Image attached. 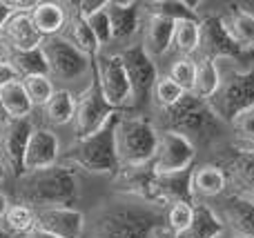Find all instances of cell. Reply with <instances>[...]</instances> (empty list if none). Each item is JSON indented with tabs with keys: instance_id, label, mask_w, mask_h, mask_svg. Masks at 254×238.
Wrapping results in <instances>:
<instances>
[{
	"instance_id": "obj_1",
	"label": "cell",
	"mask_w": 254,
	"mask_h": 238,
	"mask_svg": "<svg viewBox=\"0 0 254 238\" xmlns=\"http://www.w3.org/2000/svg\"><path fill=\"white\" fill-rule=\"evenodd\" d=\"M16 200L34 212L47 207H74L78 200L76 169L58 163L43 172L25 174L16 187Z\"/></svg>"
},
{
	"instance_id": "obj_2",
	"label": "cell",
	"mask_w": 254,
	"mask_h": 238,
	"mask_svg": "<svg viewBox=\"0 0 254 238\" xmlns=\"http://www.w3.org/2000/svg\"><path fill=\"white\" fill-rule=\"evenodd\" d=\"M121 114H114L96 134L87 138H76V143L61 156L63 165L80 167L89 174L116 176L121 172V163L116 156V123Z\"/></svg>"
},
{
	"instance_id": "obj_3",
	"label": "cell",
	"mask_w": 254,
	"mask_h": 238,
	"mask_svg": "<svg viewBox=\"0 0 254 238\" xmlns=\"http://www.w3.org/2000/svg\"><path fill=\"white\" fill-rule=\"evenodd\" d=\"M158 129L143 116L121 114L116 123V156L121 167H143L154 160Z\"/></svg>"
},
{
	"instance_id": "obj_4",
	"label": "cell",
	"mask_w": 254,
	"mask_h": 238,
	"mask_svg": "<svg viewBox=\"0 0 254 238\" xmlns=\"http://www.w3.org/2000/svg\"><path fill=\"white\" fill-rule=\"evenodd\" d=\"M163 123L165 132H176L192 143L194 138H207L223 127L207 100H201L194 94H185L174 107L163 109Z\"/></svg>"
},
{
	"instance_id": "obj_5",
	"label": "cell",
	"mask_w": 254,
	"mask_h": 238,
	"mask_svg": "<svg viewBox=\"0 0 254 238\" xmlns=\"http://www.w3.org/2000/svg\"><path fill=\"white\" fill-rule=\"evenodd\" d=\"M156 212L145 207H121L105 209L94 223L92 238H154L156 227H161Z\"/></svg>"
},
{
	"instance_id": "obj_6",
	"label": "cell",
	"mask_w": 254,
	"mask_h": 238,
	"mask_svg": "<svg viewBox=\"0 0 254 238\" xmlns=\"http://www.w3.org/2000/svg\"><path fill=\"white\" fill-rule=\"evenodd\" d=\"M221 123H232L239 114L254 107V67L221 71V83L207 100Z\"/></svg>"
},
{
	"instance_id": "obj_7",
	"label": "cell",
	"mask_w": 254,
	"mask_h": 238,
	"mask_svg": "<svg viewBox=\"0 0 254 238\" xmlns=\"http://www.w3.org/2000/svg\"><path fill=\"white\" fill-rule=\"evenodd\" d=\"M114 114H123V111L114 109L103 96L101 83H98L96 69L92 62V80L83 89L78 98H76V116H74V134L76 138H87L96 134L107 120Z\"/></svg>"
},
{
	"instance_id": "obj_8",
	"label": "cell",
	"mask_w": 254,
	"mask_h": 238,
	"mask_svg": "<svg viewBox=\"0 0 254 238\" xmlns=\"http://www.w3.org/2000/svg\"><path fill=\"white\" fill-rule=\"evenodd\" d=\"M198 53L201 58H210L216 62H248L254 58V53L246 51L232 34L228 31L221 13L207 16L201 20V45H198Z\"/></svg>"
},
{
	"instance_id": "obj_9",
	"label": "cell",
	"mask_w": 254,
	"mask_h": 238,
	"mask_svg": "<svg viewBox=\"0 0 254 238\" xmlns=\"http://www.w3.org/2000/svg\"><path fill=\"white\" fill-rule=\"evenodd\" d=\"M45 53V60L49 67V76H54L56 80H78L80 76H85L87 71H92V62L83 51L74 47L69 40H65L63 36H49L40 45Z\"/></svg>"
},
{
	"instance_id": "obj_10",
	"label": "cell",
	"mask_w": 254,
	"mask_h": 238,
	"mask_svg": "<svg viewBox=\"0 0 254 238\" xmlns=\"http://www.w3.org/2000/svg\"><path fill=\"white\" fill-rule=\"evenodd\" d=\"M123 60L127 80L131 87V105H143L152 96L158 80V69L154 58L143 49V45H131L119 53Z\"/></svg>"
},
{
	"instance_id": "obj_11",
	"label": "cell",
	"mask_w": 254,
	"mask_h": 238,
	"mask_svg": "<svg viewBox=\"0 0 254 238\" xmlns=\"http://www.w3.org/2000/svg\"><path fill=\"white\" fill-rule=\"evenodd\" d=\"M194 158H196V147L190 138L165 129L158 132L156 154L152 160V169L156 174H176L192 169Z\"/></svg>"
},
{
	"instance_id": "obj_12",
	"label": "cell",
	"mask_w": 254,
	"mask_h": 238,
	"mask_svg": "<svg viewBox=\"0 0 254 238\" xmlns=\"http://www.w3.org/2000/svg\"><path fill=\"white\" fill-rule=\"evenodd\" d=\"M94 69H96V76H98V83H101L105 100L119 111L129 107L131 105V87H129V80H127L123 60H121L119 53H116V56L98 53V58L94 60Z\"/></svg>"
},
{
	"instance_id": "obj_13",
	"label": "cell",
	"mask_w": 254,
	"mask_h": 238,
	"mask_svg": "<svg viewBox=\"0 0 254 238\" xmlns=\"http://www.w3.org/2000/svg\"><path fill=\"white\" fill-rule=\"evenodd\" d=\"M34 134V125L29 118H13L2 127V138H0V149L7 160L9 169L16 178L25 176V154L29 138Z\"/></svg>"
},
{
	"instance_id": "obj_14",
	"label": "cell",
	"mask_w": 254,
	"mask_h": 238,
	"mask_svg": "<svg viewBox=\"0 0 254 238\" xmlns=\"http://www.w3.org/2000/svg\"><path fill=\"white\" fill-rule=\"evenodd\" d=\"M31 7L16 9L0 31V38L9 47V51H29V49L43 45V34L36 29L34 20H31Z\"/></svg>"
},
{
	"instance_id": "obj_15",
	"label": "cell",
	"mask_w": 254,
	"mask_h": 238,
	"mask_svg": "<svg viewBox=\"0 0 254 238\" xmlns=\"http://www.w3.org/2000/svg\"><path fill=\"white\" fill-rule=\"evenodd\" d=\"M36 227L58 238H80L85 232V216L76 207L36 209Z\"/></svg>"
},
{
	"instance_id": "obj_16",
	"label": "cell",
	"mask_w": 254,
	"mask_h": 238,
	"mask_svg": "<svg viewBox=\"0 0 254 238\" xmlns=\"http://www.w3.org/2000/svg\"><path fill=\"white\" fill-rule=\"evenodd\" d=\"M58 158H61V143L56 134L45 127L34 129L25 154V172H43V169L58 165Z\"/></svg>"
},
{
	"instance_id": "obj_17",
	"label": "cell",
	"mask_w": 254,
	"mask_h": 238,
	"mask_svg": "<svg viewBox=\"0 0 254 238\" xmlns=\"http://www.w3.org/2000/svg\"><path fill=\"white\" fill-rule=\"evenodd\" d=\"M221 218L225 230L234 238H254V200L241 194H232L225 198Z\"/></svg>"
},
{
	"instance_id": "obj_18",
	"label": "cell",
	"mask_w": 254,
	"mask_h": 238,
	"mask_svg": "<svg viewBox=\"0 0 254 238\" xmlns=\"http://www.w3.org/2000/svg\"><path fill=\"white\" fill-rule=\"evenodd\" d=\"M156 194H158V205L194 203L192 169L176 174H156Z\"/></svg>"
},
{
	"instance_id": "obj_19",
	"label": "cell",
	"mask_w": 254,
	"mask_h": 238,
	"mask_svg": "<svg viewBox=\"0 0 254 238\" xmlns=\"http://www.w3.org/2000/svg\"><path fill=\"white\" fill-rule=\"evenodd\" d=\"M107 16L112 25V40H129L140 25L138 2H112L107 0Z\"/></svg>"
},
{
	"instance_id": "obj_20",
	"label": "cell",
	"mask_w": 254,
	"mask_h": 238,
	"mask_svg": "<svg viewBox=\"0 0 254 238\" xmlns=\"http://www.w3.org/2000/svg\"><path fill=\"white\" fill-rule=\"evenodd\" d=\"M228 31L232 38L241 45L246 51L254 53V13L241 4H228L225 11L221 13Z\"/></svg>"
},
{
	"instance_id": "obj_21",
	"label": "cell",
	"mask_w": 254,
	"mask_h": 238,
	"mask_svg": "<svg viewBox=\"0 0 254 238\" xmlns=\"http://www.w3.org/2000/svg\"><path fill=\"white\" fill-rule=\"evenodd\" d=\"M174 25L176 22L167 20L161 16H147L143 29V49L152 58H158L167 53V49L174 43Z\"/></svg>"
},
{
	"instance_id": "obj_22",
	"label": "cell",
	"mask_w": 254,
	"mask_h": 238,
	"mask_svg": "<svg viewBox=\"0 0 254 238\" xmlns=\"http://www.w3.org/2000/svg\"><path fill=\"white\" fill-rule=\"evenodd\" d=\"M228 187V174L219 165H198L192 169V191L194 196L214 198Z\"/></svg>"
},
{
	"instance_id": "obj_23",
	"label": "cell",
	"mask_w": 254,
	"mask_h": 238,
	"mask_svg": "<svg viewBox=\"0 0 254 238\" xmlns=\"http://www.w3.org/2000/svg\"><path fill=\"white\" fill-rule=\"evenodd\" d=\"M225 234V223L210 205L194 200V218L190 230L179 238H221Z\"/></svg>"
},
{
	"instance_id": "obj_24",
	"label": "cell",
	"mask_w": 254,
	"mask_h": 238,
	"mask_svg": "<svg viewBox=\"0 0 254 238\" xmlns=\"http://www.w3.org/2000/svg\"><path fill=\"white\" fill-rule=\"evenodd\" d=\"M65 40H69L78 51H83L89 60H96L98 53H101V45H98L96 36L92 34L87 20L80 16L76 9H71V16L67 18V31L63 36Z\"/></svg>"
},
{
	"instance_id": "obj_25",
	"label": "cell",
	"mask_w": 254,
	"mask_h": 238,
	"mask_svg": "<svg viewBox=\"0 0 254 238\" xmlns=\"http://www.w3.org/2000/svg\"><path fill=\"white\" fill-rule=\"evenodd\" d=\"M31 20L36 29L43 34V38H49V36H58L67 27V13L65 7L58 2H34Z\"/></svg>"
},
{
	"instance_id": "obj_26",
	"label": "cell",
	"mask_w": 254,
	"mask_h": 238,
	"mask_svg": "<svg viewBox=\"0 0 254 238\" xmlns=\"http://www.w3.org/2000/svg\"><path fill=\"white\" fill-rule=\"evenodd\" d=\"M9 65L16 69L20 80L34 78V76H49L47 60L40 47L29 49V51H9Z\"/></svg>"
},
{
	"instance_id": "obj_27",
	"label": "cell",
	"mask_w": 254,
	"mask_h": 238,
	"mask_svg": "<svg viewBox=\"0 0 254 238\" xmlns=\"http://www.w3.org/2000/svg\"><path fill=\"white\" fill-rule=\"evenodd\" d=\"M221 83V67L216 60L198 58L196 60V80H194L192 94L201 100H210Z\"/></svg>"
},
{
	"instance_id": "obj_28",
	"label": "cell",
	"mask_w": 254,
	"mask_h": 238,
	"mask_svg": "<svg viewBox=\"0 0 254 238\" xmlns=\"http://www.w3.org/2000/svg\"><path fill=\"white\" fill-rule=\"evenodd\" d=\"M143 7L147 11V16H161L172 22L198 20L196 4L183 2V0H156V2H145Z\"/></svg>"
},
{
	"instance_id": "obj_29",
	"label": "cell",
	"mask_w": 254,
	"mask_h": 238,
	"mask_svg": "<svg viewBox=\"0 0 254 238\" xmlns=\"http://www.w3.org/2000/svg\"><path fill=\"white\" fill-rule=\"evenodd\" d=\"M0 98H2V105L4 109H7L9 118H29L31 109H34V105H31L29 96H27L25 92V85H22V80H13V83L4 85L2 89H0Z\"/></svg>"
},
{
	"instance_id": "obj_30",
	"label": "cell",
	"mask_w": 254,
	"mask_h": 238,
	"mask_svg": "<svg viewBox=\"0 0 254 238\" xmlns=\"http://www.w3.org/2000/svg\"><path fill=\"white\" fill-rule=\"evenodd\" d=\"M45 114H47L49 123L54 125H67L74 123L76 116V98L67 89H56L49 102L45 105Z\"/></svg>"
},
{
	"instance_id": "obj_31",
	"label": "cell",
	"mask_w": 254,
	"mask_h": 238,
	"mask_svg": "<svg viewBox=\"0 0 254 238\" xmlns=\"http://www.w3.org/2000/svg\"><path fill=\"white\" fill-rule=\"evenodd\" d=\"M230 174L239 185V194L254 200V151H241L230 163Z\"/></svg>"
},
{
	"instance_id": "obj_32",
	"label": "cell",
	"mask_w": 254,
	"mask_h": 238,
	"mask_svg": "<svg viewBox=\"0 0 254 238\" xmlns=\"http://www.w3.org/2000/svg\"><path fill=\"white\" fill-rule=\"evenodd\" d=\"M201 45V20H181L174 25V43L172 47H176V51L192 56L198 51Z\"/></svg>"
},
{
	"instance_id": "obj_33",
	"label": "cell",
	"mask_w": 254,
	"mask_h": 238,
	"mask_svg": "<svg viewBox=\"0 0 254 238\" xmlns=\"http://www.w3.org/2000/svg\"><path fill=\"white\" fill-rule=\"evenodd\" d=\"M2 227L9 234H22L27 236L31 230H36V212L25 205H13L7 209L2 218Z\"/></svg>"
},
{
	"instance_id": "obj_34",
	"label": "cell",
	"mask_w": 254,
	"mask_h": 238,
	"mask_svg": "<svg viewBox=\"0 0 254 238\" xmlns=\"http://www.w3.org/2000/svg\"><path fill=\"white\" fill-rule=\"evenodd\" d=\"M230 125H232L239 151H254V107L239 114Z\"/></svg>"
},
{
	"instance_id": "obj_35",
	"label": "cell",
	"mask_w": 254,
	"mask_h": 238,
	"mask_svg": "<svg viewBox=\"0 0 254 238\" xmlns=\"http://www.w3.org/2000/svg\"><path fill=\"white\" fill-rule=\"evenodd\" d=\"M192 218H194V203H174L167 209L165 227L174 232L176 236H183L192 225Z\"/></svg>"
},
{
	"instance_id": "obj_36",
	"label": "cell",
	"mask_w": 254,
	"mask_h": 238,
	"mask_svg": "<svg viewBox=\"0 0 254 238\" xmlns=\"http://www.w3.org/2000/svg\"><path fill=\"white\" fill-rule=\"evenodd\" d=\"M25 92L29 96L31 105L34 107H45L49 102V98L54 96V83L49 76H34V78H22Z\"/></svg>"
},
{
	"instance_id": "obj_37",
	"label": "cell",
	"mask_w": 254,
	"mask_h": 238,
	"mask_svg": "<svg viewBox=\"0 0 254 238\" xmlns=\"http://www.w3.org/2000/svg\"><path fill=\"white\" fill-rule=\"evenodd\" d=\"M170 78L183 89L185 94H192L194 80H196V60L190 56H183L170 67Z\"/></svg>"
},
{
	"instance_id": "obj_38",
	"label": "cell",
	"mask_w": 254,
	"mask_h": 238,
	"mask_svg": "<svg viewBox=\"0 0 254 238\" xmlns=\"http://www.w3.org/2000/svg\"><path fill=\"white\" fill-rule=\"evenodd\" d=\"M152 96L161 109H170V107H174L176 102L185 96V92L170 78V76H163V78H158L156 85H154Z\"/></svg>"
},
{
	"instance_id": "obj_39",
	"label": "cell",
	"mask_w": 254,
	"mask_h": 238,
	"mask_svg": "<svg viewBox=\"0 0 254 238\" xmlns=\"http://www.w3.org/2000/svg\"><path fill=\"white\" fill-rule=\"evenodd\" d=\"M92 29V34L96 36L98 45H110L112 43V25H110V16H107V4L103 9H98L96 13H92L89 18H85Z\"/></svg>"
},
{
	"instance_id": "obj_40",
	"label": "cell",
	"mask_w": 254,
	"mask_h": 238,
	"mask_svg": "<svg viewBox=\"0 0 254 238\" xmlns=\"http://www.w3.org/2000/svg\"><path fill=\"white\" fill-rule=\"evenodd\" d=\"M107 4V0H80V2H76V11L80 13L83 18H89L92 13H96L98 9H103Z\"/></svg>"
},
{
	"instance_id": "obj_41",
	"label": "cell",
	"mask_w": 254,
	"mask_h": 238,
	"mask_svg": "<svg viewBox=\"0 0 254 238\" xmlns=\"http://www.w3.org/2000/svg\"><path fill=\"white\" fill-rule=\"evenodd\" d=\"M13 80H20V76L16 74V69H13L9 62H0V89H2L4 85L13 83Z\"/></svg>"
},
{
	"instance_id": "obj_42",
	"label": "cell",
	"mask_w": 254,
	"mask_h": 238,
	"mask_svg": "<svg viewBox=\"0 0 254 238\" xmlns=\"http://www.w3.org/2000/svg\"><path fill=\"white\" fill-rule=\"evenodd\" d=\"M13 11H16V9H13V2H2V0H0V31H2V27L7 25V20L11 18Z\"/></svg>"
},
{
	"instance_id": "obj_43",
	"label": "cell",
	"mask_w": 254,
	"mask_h": 238,
	"mask_svg": "<svg viewBox=\"0 0 254 238\" xmlns=\"http://www.w3.org/2000/svg\"><path fill=\"white\" fill-rule=\"evenodd\" d=\"M154 238H179V236H176L172 230H167L165 225H161V227H156V232H154Z\"/></svg>"
},
{
	"instance_id": "obj_44",
	"label": "cell",
	"mask_w": 254,
	"mask_h": 238,
	"mask_svg": "<svg viewBox=\"0 0 254 238\" xmlns=\"http://www.w3.org/2000/svg\"><path fill=\"white\" fill-rule=\"evenodd\" d=\"M25 238H58V236H54V234H49V232H43V230H38V227H36V230H31Z\"/></svg>"
},
{
	"instance_id": "obj_45",
	"label": "cell",
	"mask_w": 254,
	"mask_h": 238,
	"mask_svg": "<svg viewBox=\"0 0 254 238\" xmlns=\"http://www.w3.org/2000/svg\"><path fill=\"white\" fill-rule=\"evenodd\" d=\"M7 209H9V200H7V196L0 191V223H2V218H4V214H7Z\"/></svg>"
},
{
	"instance_id": "obj_46",
	"label": "cell",
	"mask_w": 254,
	"mask_h": 238,
	"mask_svg": "<svg viewBox=\"0 0 254 238\" xmlns=\"http://www.w3.org/2000/svg\"><path fill=\"white\" fill-rule=\"evenodd\" d=\"M0 62H9V47L0 38Z\"/></svg>"
},
{
	"instance_id": "obj_47",
	"label": "cell",
	"mask_w": 254,
	"mask_h": 238,
	"mask_svg": "<svg viewBox=\"0 0 254 238\" xmlns=\"http://www.w3.org/2000/svg\"><path fill=\"white\" fill-rule=\"evenodd\" d=\"M9 120H11V118H9L7 109H4V105H2V98H0V125H2V127H4V125H7Z\"/></svg>"
},
{
	"instance_id": "obj_48",
	"label": "cell",
	"mask_w": 254,
	"mask_h": 238,
	"mask_svg": "<svg viewBox=\"0 0 254 238\" xmlns=\"http://www.w3.org/2000/svg\"><path fill=\"white\" fill-rule=\"evenodd\" d=\"M4 176H7V169H4V163L0 160V183L4 181Z\"/></svg>"
},
{
	"instance_id": "obj_49",
	"label": "cell",
	"mask_w": 254,
	"mask_h": 238,
	"mask_svg": "<svg viewBox=\"0 0 254 238\" xmlns=\"http://www.w3.org/2000/svg\"><path fill=\"white\" fill-rule=\"evenodd\" d=\"M0 238H11V234H9V232L4 230L2 225H0Z\"/></svg>"
},
{
	"instance_id": "obj_50",
	"label": "cell",
	"mask_w": 254,
	"mask_h": 238,
	"mask_svg": "<svg viewBox=\"0 0 254 238\" xmlns=\"http://www.w3.org/2000/svg\"><path fill=\"white\" fill-rule=\"evenodd\" d=\"M230 238H234V236H230Z\"/></svg>"
}]
</instances>
